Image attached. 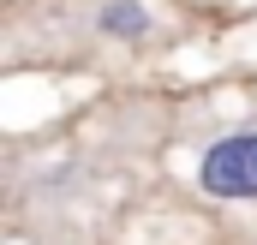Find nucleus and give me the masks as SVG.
Here are the masks:
<instances>
[{"label":"nucleus","mask_w":257,"mask_h":245,"mask_svg":"<svg viewBox=\"0 0 257 245\" xmlns=\"http://www.w3.org/2000/svg\"><path fill=\"white\" fill-rule=\"evenodd\" d=\"M102 24H108V30H126V36H138V30H150V12H144L138 0H114V6L102 12Z\"/></svg>","instance_id":"nucleus-2"},{"label":"nucleus","mask_w":257,"mask_h":245,"mask_svg":"<svg viewBox=\"0 0 257 245\" xmlns=\"http://www.w3.org/2000/svg\"><path fill=\"white\" fill-rule=\"evenodd\" d=\"M197 191L215 203H257V126L221 132L197 156Z\"/></svg>","instance_id":"nucleus-1"}]
</instances>
